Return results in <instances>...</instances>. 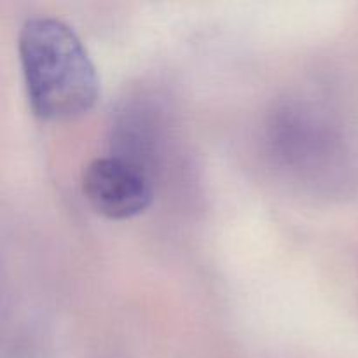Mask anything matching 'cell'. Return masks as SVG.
<instances>
[{"mask_svg": "<svg viewBox=\"0 0 358 358\" xmlns=\"http://www.w3.org/2000/svg\"><path fill=\"white\" fill-rule=\"evenodd\" d=\"M24 87L35 115L73 119L93 108L100 76L70 24L52 16L28 17L17 37Z\"/></svg>", "mask_w": 358, "mask_h": 358, "instance_id": "cell-1", "label": "cell"}, {"mask_svg": "<svg viewBox=\"0 0 358 358\" xmlns=\"http://www.w3.org/2000/svg\"><path fill=\"white\" fill-rule=\"evenodd\" d=\"M80 187L94 212L114 220L140 215L152 201V185L142 166L119 156L90 161L83 171Z\"/></svg>", "mask_w": 358, "mask_h": 358, "instance_id": "cell-2", "label": "cell"}]
</instances>
